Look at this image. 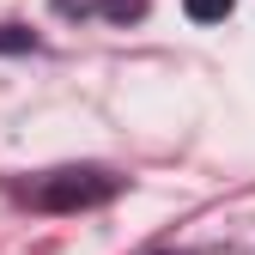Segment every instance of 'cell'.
<instances>
[{
    "label": "cell",
    "instance_id": "6da1fadb",
    "mask_svg": "<svg viewBox=\"0 0 255 255\" xmlns=\"http://www.w3.org/2000/svg\"><path fill=\"white\" fill-rule=\"evenodd\" d=\"M122 195V176L98 170V164H67V170H49L37 188H30V201L43 213H85V207H104Z\"/></svg>",
    "mask_w": 255,
    "mask_h": 255
},
{
    "label": "cell",
    "instance_id": "7a4b0ae2",
    "mask_svg": "<svg viewBox=\"0 0 255 255\" xmlns=\"http://www.w3.org/2000/svg\"><path fill=\"white\" fill-rule=\"evenodd\" d=\"M55 12H67V18H91V12H104V18H140L146 12V0H55Z\"/></svg>",
    "mask_w": 255,
    "mask_h": 255
},
{
    "label": "cell",
    "instance_id": "3957f363",
    "mask_svg": "<svg viewBox=\"0 0 255 255\" xmlns=\"http://www.w3.org/2000/svg\"><path fill=\"white\" fill-rule=\"evenodd\" d=\"M237 0H182V12L195 18V24H219V18H231Z\"/></svg>",
    "mask_w": 255,
    "mask_h": 255
},
{
    "label": "cell",
    "instance_id": "277c9868",
    "mask_svg": "<svg viewBox=\"0 0 255 255\" xmlns=\"http://www.w3.org/2000/svg\"><path fill=\"white\" fill-rule=\"evenodd\" d=\"M0 49H30V30H18V24H6V30H0Z\"/></svg>",
    "mask_w": 255,
    "mask_h": 255
}]
</instances>
